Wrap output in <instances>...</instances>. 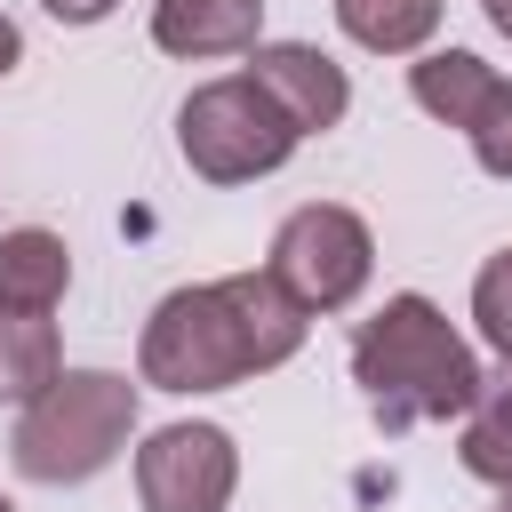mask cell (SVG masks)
Masks as SVG:
<instances>
[{
    "label": "cell",
    "instance_id": "6da1fadb",
    "mask_svg": "<svg viewBox=\"0 0 512 512\" xmlns=\"http://www.w3.org/2000/svg\"><path fill=\"white\" fill-rule=\"evenodd\" d=\"M312 312L272 280V272H224V280H192L168 288L136 336V384L152 392H232L264 368H288L304 352Z\"/></svg>",
    "mask_w": 512,
    "mask_h": 512
},
{
    "label": "cell",
    "instance_id": "7a4b0ae2",
    "mask_svg": "<svg viewBox=\"0 0 512 512\" xmlns=\"http://www.w3.org/2000/svg\"><path fill=\"white\" fill-rule=\"evenodd\" d=\"M352 384L368 392L384 432L408 424H464V408L480 400V360L472 344L448 328V312L416 288L384 296L360 328H352Z\"/></svg>",
    "mask_w": 512,
    "mask_h": 512
},
{
    "label": "cell",
    "instance_id": "3957f363",
    "mask_svg": "<svg viewBox=\"0 0 512 512\" xmlns=\"http://www.w3.org/2000/svg\"><path fill=\"white\" fill-rule=\"evenodd\" d=\"M136 440V384L112 368H64L32 408H16V472L40 488H80L96 480L120 448Z\"/></svg>",
    "mask_w": 512,
    "mask_h": 512
},
{
    "label": "cell",
    "instance_id": "277c9868",
    "mask_svg": "<svg viewBox=\"0 0 512 512\" xmlns=\"http://www.w3.org/2000/svg\"><path fill=\"white\" fill-rule=\"evenodd\" d=\"M296 120L248 80V72H224V80H200L176 112V152L200 184H256L272 168H288L296 152Z\"/></svg>",
    "mask_w": 512,
    "mask_h": 512
},
{
    "label": "cell",
    "instance_id": "5b68a950",
    "mask_svg": "<svg viewBox=\"0 0 512 512\" xmlns=\"http://www.w3.org/2000/svg\"><path fill=\"white\" fill-rule=\"evenodd\" d=\"M264 272H272L304 312H344V304H360V296H368L376 232H368V216H360V208H344V200H304V208H288V216H280Z\"/></svg>",
    "mask_w": 512,
    "mask_h": 512
},
{
    "label": "cell",
    "instance_id": "8992f818",
    "mask_svg": "<svg viewBox=\"0 0 512 512\" xmlns=\"http://www.w3.org/2000/svg\"><path fill=\"white\" fill-rule=\"evenodd\" d=\"M232 488H240V448H232L224 424L184 416V424L144 432V448H136V496H144V512H224Z\"/></svg>",
    "mask_w": 512,
    "mask_h": 512
},
{
    "label": "cell",
    "instance_id": "52a82bcc",
    "mask_svg": "<svg viewBox=\"0 0 512 512\" xmlns=\"http://www.w3.org/2000/svg\"><path fill=\"white\" fill-rule=\"evenodd\" d=\"M248 80L296 120V136H328V128L352 112L344 64H336L328 48H312V40H264V48L248 56Z\"/></svg>",
    "mask_w": 512,
    "mask_h": 512
},
{
    "label": "cell",
    "instance_id": "ba28073f",
    "mask_svg": "<svg viewBox=\"0 0 512 512\" xmlns=\"http://www.w3.org/2000/svg\"><path fill=\"white\" fill-rule=\"evenodd\" d=\"M152 48L208 64V56H256L264 48V0H152Z\"/></svg>",
    "mask_w": 512,
    "mask_h": 512
},
{
    "label": "cell",
    "instance_id": "9c48e42d",
    "mask_svg": "<svg viewBox=\"0 0 512 512\" xmlns=\"http://www.w3.org/2000/svg\"><path fill=\"white\" fill-rule=\"evenodd\" d=\"M496 64L488 56H472V48H424L416 64H408V96H416V112H432L440 128H472L480 120V104L496 96Z\"/></svg>",
    "mask_w": 512,
    "mask_h": 512
},
{
    "label": "cell",
    "instance_id": "30bf717a",
    "mask_svg": "<svg viewBox=\"0 0 512 512\" xmlns=\"http://www.w3.org/2000/svg\"><path fill=\"white\" fill-rule=\"evenodd\" d=\"M64 288H72V248L48 224L0 232V304L8 312H56Z\"/></svg>",
    "mask_w": 512,
    "mask_h": 512
},
{
    "label": "cell",
    "instance_id": "8fae6325",
    "mask_svg": "<svg viewBox=\"0 0 512 512\" xmlns=\"http://www.w3.org/2000/svg\"><path fill=\"white\" fill-rule=\"evenodd\" d=\"M56 376H64V336H56V320L0 304V400H8V408H32Z\"/></svg>",
    "mask_w": 512,
    "mask_h": 512
},
{
    "label": "cell",
    "instance_id": "7c38bea8",
    "mask_svg": "<svg viewBox=\"0 0 512 512\" xmlns=\"http://www.w3.org/2000/svg\"><path fill=\"white\" fill-rule=\"evenodd\" d=\"M456 464L488 488H512V368L480 376V400L456 424Z\"/></svg>",
    "mask_w": 512,
    "mask_h": 512
},
{
    "label": "cell",
    "instance_id": "4fadbf2b",
    "mask_svg": "<svg viewBox=\"0 0 512 512\" xmlns=\"http://www.w3.org/2000/svg\"><path fill=\"white\" fill-rule=\"evenodd\" d=\"M336 24L368 56H424L440 32V0H336Z\"/></svg>",
    "mask_w": 512,
    "mask_h": 512
},
{
    "label": "cell",
    "instance_id": "5bb4252c",
    "mask_svg": "<svg viewBox=\"0 0 512 512\" xmlns=\"http://www.w3.org/2000/svg\"><path fill=\"white\" fill-rule=\"evenodd\" d=\"M472 320H480V344L512 368V248H496L472 272Z\"/></svg>",
    "mask_w": 512,
    "mask_h": 512
},
{
    "label": "cell",
    "instance_id": "9a60e30c",
    "mask_svg": "<svg viewBox=\"0 0 512 512\" xmlns=\"http://www.w3.org/2000/svg\"><path fill=\"white\" fill-rule=\"evenodd\" d=\"M464 136H472V160H480L496 184H512V80H496V96L480 104V120H472Z\"/></svg>",
    "mask_w": 512,
    "mask_h": 512
},
{
    "label": "cell",
    "instance_id": "2e32d148",
    "mask_svg": "<svg viewBox=\"0 0 512 512\" xmlns=\"http://www.w3.org/2000/svg\"><path fill=\"white\" fill-rule=\"evenodd\" d=\"M40 8H48L56 24H104V16L120 8V0H40Z\"/></svg>",
    "mask_w": 512,
    "mask_h": 512
},
{
    "label": "cell",
    "instance_id": "e0dca14e",
    "mask_svg": "<svg viewBox=\"0 0 512 512\" xmlns=\"http://www.w3.org/2000/svg\"><path fill=\"white\" fill-rule=\"evenodd\" d=\"M16 64H24V32H16V24H8V16H0V80H8V72H16Z\"/></svg>",
    "mask_w": 512,
    "mask_h": 512
},
{
    "label": "cell",
    "instance_id": "ac0fdd59",
    "mask_svg": "<svg viewBox=\"0 0 512 512\" xmlns=\"http://www.w3.org/2000/svg\"><path fill=\"white\" fill-rule=\"evenodd\" d=\"M480 8H488V24H496V32L512 40V0H480Z\"/></svg>",
    "mask_w": 512,
    "mask_h": 512
},
{
    "label": "cell",
    "instance_id": "d6986e66",
    "mask_svg": "<svg viewBox=\"0 0 512 512\" xmlns=\"http://www.w3.org/2000/svg\"><path fill=\"white\" fill-rule=\"evenodd\" d=\"M496 512H512V488H504V496H496Z\"/></svg>",
    "mask_w": 512,
    "mask_h": 512
},
{
    "label": "cell",
    "instance_id": "ffe728a7",
    "mask_svg": "<svg viewBox=\"0 0 512 512\" xmlns=\"http://www.w3.org/2000/svg\"><path fill=\"white\" fill-rule=\"evenodd\" d=\"M0 512H16V504H8V496H0Z\"/></svg>",
    "mask_w": 512,
    "mask_h": 512
}]
</instances>
